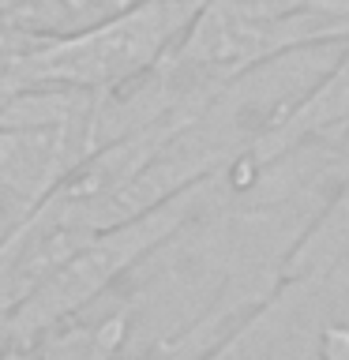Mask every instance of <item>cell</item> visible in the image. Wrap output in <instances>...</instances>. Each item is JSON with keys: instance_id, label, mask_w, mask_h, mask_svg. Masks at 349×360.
Returning <instances> with one entry per match:
<instances>
[{"instance_id": "6da1fadb", "label": "cell", "mask_w": 349, "mask_h": 360, "mask_svg": "<svg viewBox=\"0 0 349 360\" xmlns=\"http://www.w3.org/2000/svg\"><path fill=\"white\" fill-rule=\"evenodd\" d=\"M207 0H132L128 8L68 34L23 27L11 56V94L23 90H90L117 94L162 64Z\"/></svg>"}, {"instance_id": "7a4b0ae2", "label": "cell", "mask_w": 349, "mask_h": 360, "mask_svg": "<svg viewBox=\"0 0 349 360\" xmlns=\"http://www.w3.org/2000/svg\"><path fill=\"white\" fill-rule=\"evenodd\" d=\"M233 191L229 180V162L214 173L199 176L196 184L177 191L173 199H165L162 207L139 214V218L113 225V229L94 233L79 248L75 255H68L15 311L8 315L11 345H38L42 338H49L56 326H64L72 315H79L90 300H98L113 281H120L128 270L158 252L169 236H177L188 221H196L199 214L214 210L225 202Z\"/></svg>"}, {"instance_id": "3957f363", "label": "cell", "mask_w": 349, "mask_h": 360, "mask_svg": "<svg viewBox=\"0 0 349 360\" xmlns=\"http://www.w3.org/2000/svg\"><path fill=\"white\" fill-rule=\"evenodd\" d=\"M349 255V173L323 214L312 221V229L300 236V244L281 263V281H304L323 289V281L334 274V266Z\"/></svg>"}, {"instance_id": "277c9868", "label": "cell", "mask_w": 349, "mask_h": 360, "mask_svg": "<svg viewBox=\"0 0 349 360\" xmlns=\"http://www.w3.org/2000/svg\"><path fill=\"white\" fill-rule=\"evenodd\" d=\"M30 210H34L30 202L23 199L11 184H4V180H0V240H4V236H8L11 229H15V225H19L23 218H27Z\"/></svg>"}, {"instance_id": "5b68a950", "label": "cell", "mask_w": 349, "mask_h": 360, "mask_svg": "<svg viewBox=\"0 0 349 360\" xmlns=\"http://www.w3.org/2000/svg\"><path fill=\"white\" fill-rule=\"evenodd\" d=\"M319 356L323 360H349V326L331 323L319 338Z\"/></svg>"}, {"instance_id": "8992f818", "label": "cell", "mask_w": 349, "mask_h": 360, "mask_svg": "<svg viewBox=\"0 0 349 360\" xmlns=\"http://www.w3.org/2000/svg\"><path fill=\"white\" fill-rule=\"evenodd\" d=\"M11 349V330H8V319H0V356Z\"/></svg>"}]
</instances>
